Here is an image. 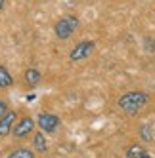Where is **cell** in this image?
<instances>
[{"instance_id": "obj_1", "label": "cell", "mask_w": 155, "mask_h": 158, "mask_svg": "<svg viewBox=\"0 0 155 158\" xmlns=\"http://www.w3.org/2000/svg\"><path fill=\"white\" fill-rule=\"evenodd\" d=\"M149 103V95L146 92H140V89H136V92H126L125 95L119 97V109L126 112V114H138L140 110H144V107H146Z\"/></svg>"}, {"instance_id": "obj_2", "label": "cell", "mask_w": 155, "mask_h": 158, "mask_svg": "<svg viewBox=\"0 0 155 158\" xmlns=\"http://www.w3.org/2000/svg\"><path fill=\"white\" fill-rule=\"evenodd\" d=\"M81 21L77 15H63L56 21V25H54V32H56V36L60 40H67L71 38V35L79 29Z\"/></svg>"}, {"instance_id": "obj_3", "label": "cell", "mask_w": 155, "mask_h": 158, "mask_svg": "<svg viewBox=\"0 0 155 158\" xmlns=\"http://www.w3.org/2000/svg\"><path fill=\"white\" fill-rule=\"evenodd\" d=\"M96 48V42L94 40H82V42H77L73 50L69 52V59L75 61V63H81L84 61L86 57H90V53L94 52Z\"/></svg>"}, {"instance_id": "obj_4", "label": "cell", "mask_w": 155, "mask_h": 158, "mask_svg": "<svg viewBox=\"0 0 155 158\" xmlns=\"http://www.w3.org/2000/svg\"><path fill=\"white\" fill-rule=\"evenodd\" d=\"M35 120H33L31 116H23L21 120H16V124H14V130H12V133H14V137L16 139H23V137H27L29 133H33V130H35Z\"/></svg>"}, {"instance_id": "obj_5", "label": "cell", "mask_w": 155, "mask_h": 158, "mask_svg": "<svg viewBox=\"0 0 155 158\" xmlns=\"http://www.w3.org/2000/svg\"><path fill=\"white\" fill-rule=\"evenodd\" d=\"M37 124H38V128L42 131L54 133V131L60 128V118L56 114H52V112H40L38 118H37Z\"/></svg>"}, {"instance_id": "obj_6", "label": "cell", "mask_w": 155, "mask_h": 158, "mask_svg": "<svg viewBox=\"0 0 155 158\" xmlns=\"http://www.w3.org/2000/svg\"><path fill=\"white\" fill-rule=\"evenodd\" d=\"M16 120H17L16 110H8L6 114L0 118V137H6V135H10V131L14 130Z\"/></svg>"}, {"instance_id": "obj_7", "label": "cell", "mask_w": 155, "mask_h": 158, "mask_svg": "<svg viewBox=\"0 0 155 158\" xmlns=\"http://www.w3.org/2000/svg\"><path fill=\"white\" fill-rule=\"evenodd\" d=\"M33 147H35L37 152H46L48 151V141H46V137H44L42 131L35 133V137H33Z\"/></svg>"}, {"instance_id": "obj_8", "label": "cell", "mask_w": 155, "mask_h": 158, "mask_svg": "<svg viewBox=\"0 0 155 158\" xmlns=\"http://www.w3.org/2000/svg\"><path fill=\"white\" fill-rule=\"evenodd\" d=\"M23 80H25V84H27L29 88H35V86L40 82V73H38L37 69H27L25 74H23Z\"/></svg>"}, {"instance_id": "obj_9", "label": "cell", "mask_w": 155, "mask_h": 158, "mask_svg": "<svg viewBox=\"0 0 155 158\" xmlns=\"http://www.w3.org/2000/svg\"><path fill=\"white\" fill-rule=\"evenodd\" d=\"M126 158H151V156L146 152V149H142L140 145H132L126 149Z\"/></svg>"}, {"instance_id": "obj_10", "label": "cell", "mask_w": 155, "mask_h": 158, "mask_svg": "<svg viewBox=\"0 0 155 158\" xmlns=\"http://www.w3.org/2000/svg\"><path fill=\"white\" fill-rule=\"evenodd\" d=\"M14 84V78H12V74H10L2 65H0V88H10Z\"/></svg>"}, {"instance_id": "obj_11", "label": "cell", "mask_w": 155, "mask_h": 158, "mask_svg": "<svg viewBox=\"0 0 155 158\" xmlns=\"http://www.w3.org/2000/svg\"><path fill=\"white\" fill-rule=\"evenodd\" d=\"M8 158H35V152L31 149H16L14 152H10Z\"/></svg>"}, {"instance_id": "obj_12", "label": "cell", "mask_w": 155, "mask_h": 158, "mask_svg": "<svg viewBox=\"0 0 155 158\" xmlns=\"http://www.w3.org/2000/svg\"><path fill=\"white\" fill-rule=\"evenodd\" d=\"M140 133H142V139H144V141H151V131H149L148 126H144V128L140 130Z\"/></svg>"}, {"instance_id": "obj_13", "label": "cell", "mask_w": 155, "mask_h": 158, "mask_svg": "<svg viewBox=\"0 0 155 158\" xmlns=\"http://www.w3.org/2000/svg\"><path fill=\"white\" fill-rule=\"evenodd\" d=\"M6 112H8V105H6V101L0 99V118H2V116L6 114Z\"/></svg>"}, {"instance_id": "obj_14", "label": "cell", "mask_w": 155, "mask_h": 158, "mask_svg": "<svg viewBox=\"0 0 155 158\" xmlns=\"http://www.w3.org/2000/svg\"><path fill=\"white\" fill-rule=\"evenodd\" d=\"M4 4H6V0H0V10L4 8Z\"/></svg>"}]
</instances>
